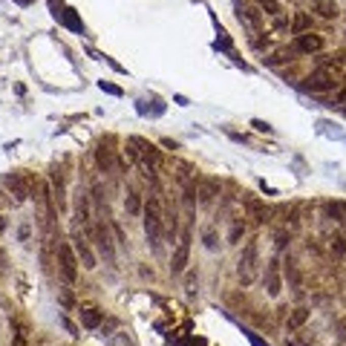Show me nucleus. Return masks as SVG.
Masks as SVG:
<instances>
[{
    "label": "nucleus",
    "mask_w": 346,
    "mask_h": 346,
    "mask_svg": "<svg viewBox=\"0 0 346 346\" xmlns=\"http://www.w3.org/2000/svg\"><path fill=\"white\" fill-rule=\"evenodd\" d=\"M237 274H240L242 286H251L254 277H257V242H248L240 254V263H237Z\"/></svg>",
    "instance_id": "nucleus-2"
},
{
    "label": "nucleus",
    "mask_w": 346,
    "mask_h": 346,
    "mask_svg": "<svg viewBox=\"0 0 346 346\" xmlns=\"http://www.w3.org/2000/svg\"><path fill=\"white\" fill-rule=\"evenodd\" d=\"M286 346H311V337H289Z\"/></svg>",
    "instance_id": "nucleus-20"
},
{
    "label": "nucleus",
    "mask_w": 346,
    "mask_h": 346,
    "mask_svg": "<svg viewBox=\"0 0 346 346\" xmlns=\"http://www.w3.org/2000/svg\"><path fill=\"white\" fill-rule=\"evenodd\" d=\"M260 6H263V9H268L271 15H277V12H280V6H277V0H260Z\"/></svg>",
    "instance_id": "nucleus-21"
},
{
    "label": "nucleus",
    "mask_w": 346,
    "mask_h": 346,
    "mask_svg": "<svg viewBox=\"0 0 346 346\" xmlns=\"http://www.w3.org/2000/svg\"><path fill=\"white\" fill-rule=\"evenodd\" d=\"M162 205L156 196H150L147 199V205H144V234H147V240H150L153 248H159V240H162Z\"/></svg>",
    "instance_id": "nucleus-1"
},
{
    "label": "nucleus",
    "mask_w": 346,
    "mask_h": 346,
    "mask_svg": "<svg viewBox=\"0 0 346 346\" xmlns=\"http://www.w3.org/2000/svg\"><path fill=\"white\" fill-rule=\"evenodd\" d=\"M98 165L104 168V173L110 170V150L107 147H98Z\"/></svg>",
    "instance_id": "nucleus-17"
},
{
    "label": "nucleus",
    "mask_w": 346,
    "mask_h": 346,
    "mask_svg": "<svg viewBox=\"0 0 346 346\" xmlns=\"http://www.w3.org/2000/svg\"><path fill=\"white\" fill-rule=\"evenodd\" d=\"M187 257H191V234H182V240H179V245H176V251H173V260H170V271L173 274H182L185 271V266H187Z\"/></svg>",
    "instance_id": "nucleus-4"
},
{
    "label": "nucleus",
    "mask_w": 346,
    "mask_h": 346,
    "mask_svg": "<svg viewBox=\"0 0 346 346\" xmlns=\"http://www.w3.org/2000/svg\"><path fill=\"white\" fill-rule=\"evenodd\" d=\"M254 127H257L260 133H271V124H266V121H260V118H254Z\"/></svg>",
    "instance_id": "nucleus-23"
},
{
    "label": "nucleus",
    "mask_w": 346,
    "mask_h": 346,
    "mask_svg": "<svg viewBox=\"0 0 346 346\" xmlns=\"http://www.w3.org/2000/svg\"><path fill=\"white\" fill-rule=\"evenodd\" d=\"M3 185L15 194V199H18V202H23V199H26V185H23V179H20L18 173H6V176H3Z\"/></svg>",
    "instance_id": "nucleus-9"
},
{
    "label": "nucleus",
    "mask_w": 346,
    "mask_h": 346,
    "mask_svg": "<svg viewBox=\"0 0 346 346\" xmlns=\"http://www.w3.org/2000/svg\"><path fill=\"white\" fill-rule=\"evenodd\" d=\"M332 254H337V257H343L346 254V240L343 237H335V240H332Z\"/></svg>",
    "instance_id": "nucleus-16"
},
{
    "label": "nucleus",
    "mask_w": 346,
    "mask_h": 346,
    "mask_svg": "<svg viewBox=\"0 0 346 346\" xmlns=\"http://www.w3.org/2000/svg\"><path fill=\"white\" fill-rule=\"evenodd\" d=\"M320 46H323V41H320V35H311V32H306V35H297V41H294V49L297 52H318Z\"/></svg>",
    "instance_id": "nucleus-7"
},
{
    "label": "nucleus",
    "mask_w": 346,
    "mask_h": 346,
    "mask_svg": "<svg viewBox=\"0 0 346 346\" xmlns=\"http://www.w3.org/2000/svg\"><path fill=\"white\" fill-rule=\"evenodd\" d=\"M81 323H84L87 329H98L101 326V311L98 309H84L81 311Z\"/></svg>",
    "instance_id": "nucleus-11"
},
{
    "label": "nucleus",
    "mask_w": 346,
    "mask_h": 346,
    "mask_svg": "<svg viewBox=\"0 0 346 346\" xmlns=\"http://www.w3.org/2000/svg\"><path fill=\"white\" fill-rule=\"evenodd\" d=\"M306 320H309V309H306V306H300V309L292 311V318H289V329L294 332V329H300Z\"/></svg>",
    "instance_id": "nucleus-12"
},
{
    "label": "nucleus",
    "mask_w": 346,
    "mask_h": 346,
    "mask_svg": "<svg viewBox=\"0 0 346 346\" xmlns=\"http://www.w3.org/2000/svg\"><path fill=\"white\" fill-rule=\"evenodd\" d=\"M318 12L323 15V18H335V15H337V6H335V3H329V0H323V3L318 6Z\"/></svg>",
    "instance_id": "nucleus-15"
},
{
    "label": "nucleus",
    "mask_w": 346,
    "mask_h": 346,
    "mask_svg": "<svg viewBox=\"0 0 346 346\" xmlns=\"http://www.w3.org/2000/svg\"><path fill=\"white\" fill-rule=\"evenodd\" d=\"M337 84H340V81H337V75L332 70H314L300 87L306 89V92H329V89H337Z\"/></svg>",
    "instance_id": "nucleus-3"
},
{
    "label": "nucleus",
    "mask_w": 346,
    "mask_h": 346,
    "mask_svg": "<svg viewBox=\"0 0 346 346\" xmlns=\"http://www.w3.org/2000/svg\"><path fill=\"white\" fill-rule=\"evenodd\" d=\"M20 240H23V242L29 240V225H23V228H20Z\"/></svg>",
    "instance_id": "nucleus-26"
},
{
    "label": "nucleus",
    "mask_w": 346,
    "mask_h": 346,
    "mask_svg": "<svg viewBox=\"0 0 346 346\" xmlns=\"http://www.w3.org/2000/svg\"><path fill=\"white\" fill-rule=\"evenodd\" d=\"M216 191H219V185H216V182H202V187H199V196H202V202L208 205L213 196H216Z\"/></svg>",
    "instance_id": "nucleus-13"
},
{
    "label": "nucleus",
    "mask_w": 346,
    "mask_h": 346,
    "mask_svg": "<svg viewBox=\"0 0 346 346\" xmlns=\"http://www.w3.org/2000/svg\"><path fill=\"white\" fill-rule=\"evenodd\" d=\"M286 242H289V234L280 231V234H277V248H286Z\"/></svg>",
    "instance_id": "nucleus-24"
},
{
    "label": "nucleus",
    "mask_w": 346,
    "mask_h": 346,
    "mask_svg": "<svg viewBox=\"0 0 346 346\" xmlns=\"http://www.w3.org/2000/svg\"><path fill=\"white\" fill-rule=\"evenodd\" d=\"M202 240H205V248H216V234H213L211 228H205V234H202Z\"/></svg>",
    "instance_id": "nucleus-18"
},
{
    "label": "nucleus",
    "mask_w": 346,
    "mask_h": 346,
    "mask_svg": "<svg viewBox=\"0 0 346 346\" xmlns=\"http://www.w3.org/2000/svg\"><path fill=\"white\" fill-rule=\"evenodd\" d=\"M337 101H346V89H343V92H340V96H337Z\"/></svg>",
    "instance_id": "nucleus-28"
},
{
    "label": "nucleus",
    "mask_w": 346,
    "mask_h": 346,
    "mask_svg": "<svg viewBox=\"0 0 346 346\" xmlns=\"http://www.w3.org/2000/svg\"><path fill=\"white\" fill-rule=\"evenodd\" d=\"M124 205H127V211L133 213H142V202H139V194H136V191H130V194H127V199H124Z\"/></svg>",
    "instance_id": "nucleus-14"
},
{
    "label": "nucleus",
    "mask_w": 346,
    "mask_h": 346,
    "mask_svg": "<svg viewBox=\"0 0 346 346\" xmlns=\"http://www.w3.org/2000/svg\"><path fill=\"white\" fill-rule=\"evenodd\" d=\"M0 263H3V251H0Z\"/></svg>",
    "instance_id": "nucleus-29"
},
{
    "label": "nucleus",
    "mask_w": 346,
    "mask_h": 346,
    "mask_svg": "<svg viewBox=\"0 0 346 346\" xmlns=\"http://www.w3.org/2000/svg\"><path fill=\"white\" fill-rule=\"evenodd\" d=\"M242 234H245V222H242V225H240V222H237V225L231 228V237H228V242H237V240H240V237H242Z\"/></svg>",
    "instance_id": "nucleus-19"
},
{
    "label": "nucleus",
    "mask_w": 346,
    "mask_h": 346,
    "mask_svg": "<svg viewBox=\"0 0 346 346\" xmlns=\"http://www.w3.org/2000/svg\"><path fill=\"white\" fill-rule=\"evenodd\" d=\"M0 231H6V219L3 216H0Z\"/></svg>",
    "instance_id": "nucleus-27"
},
{
    "label": "nucleus",
    "mask_w": 346,
    "mask_h": 346,
    "mask_svg": "<svg viewBox=\"0 0 346 346\" xmlns=\"http://www.w3.org/2000/svg\"><path fill=\"white\" fill-rule=\"evenodd\" d=\"M75 251H78V257H81V263H84V268H96V254L89 251L87 240H84L81 234H75Z\"/></svg>",
    "instance_id": "nucleus-10"
},
{
    "label": "nucleus",
    "mask_w": 346,
    "mask_h": 346,
    "mask_svg": "<svg viewBox=\"0 0 346 346\" xmlns=\"http://www.w3.org/2000/svg\"><path fill=\"white\" fill-rule=\"evenodd\" d=\"M101 89H107V92H113V96H121V89H118V87H113V84H104V81H101Z\"/></svg>",
    "instance_id": "nucleus-25"
},
{
    "label": "nucleus",
    "mask_w": 346,
    "mask_h": 346,
    "mask_svg": "<svg viewBox=\"0 0 346 346\" xmlns=\"http://www.w3.org/2000/svg\"><path fill=\"white\" fill-rule=\"evenodd\" d=\"M92 237H96L98 251L107 257V263H113V260H115V248H113V240H110V231H107L104 225H96V228H92Z\"/></svg>",
    "instance_id": "nucleus-6"
},
{
    "label": "nucleus",
    "mask_w": 346,
    "mask_h": 346,
    "mask_svg": "<svg viewBox=\"0 0 346 346\" xmlns=\"http://www.w3.org/2000/svg\"><path fill=\"white\" fill-rule=\"evenodd\" d=\"M266 286H268V294H271V297H277V294H280V289H283V283H280V263H277V260H271V263H268Z\"/></svg>",
    "instance_id": "nucleus-8"
},
{
    "label": "nucleus",
    "mask_w": 346,
    "mask_h": 346,
    "mask_svg": "<svg viewBox=\"0 0 346 346\" xmlns=\"http://www.w3.org/2000/svg\"><path fill=\"white\" fill-rule=\"evenodd\" d=\"M58 257H61V274L67 283H75V277H78V263H75V254H72V248L64 242V245H58Z\"/></svg>",
    "instance_id": "nucleus-5"
},
{
    "label": "nucleus",
    "mask_w": 346,
    "mask_h": 346,
    "mask_svg": "<svg viewBox=\"0 0 346 346\" xmlns=\"http://www.w3.org/2000/svg\"><path fill=\"white\" fill-rule=\"evenodd\" d=\"M306 26H309V18H306V15H300V18H297V23H294V32H303Z\"/></svg>",
    "instance_id": "nucleus-22"
}]
</instances>
